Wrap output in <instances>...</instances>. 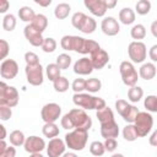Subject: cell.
I'll return each mask as SVG.
<instances>
[{"label": "cell", "mask_w": 157, "mask_h": 157, "mask_svg": "<svg viewBox=\"0 0 157 157\" xmlns=\"http://www.w3.org/2000/svg\"><path fill=\"white\" fill-rule=\"evenodd\" d=\"M70 11H71V6L67 2H60L54 9V16L58 20H64L69 16Z\"/></svg>", "instance_id": "24"}, {"label": "cell", "mask_w": 157, "mask_h": 157, "mask_svg": "<svg viewBox=\"0 0 157 157\" xmlns=\"http://www.w3.org/2000/svg\"><path fill=\"white\" fill-rule=\"evenodd\" d=\"M53 86H54V90L56 92H60V93L66 92L69 90V80L64 76H60L53 82Z\"/></svg>", "instance_id": "34"}, {"label": "cell", "mask_w": 157, "mask_h": 157, "mask_svg": "<svg viewBox=\"0 0 157 157\" xmlns=\"http://www.w3.org/2000/svg\"><path fill=\"white\" fill-rule=\"evenodd\" d=\"M23 34H25L26 39L29 42V44H32L33 47H42V44L44 42V38L42 36V32H39L37 28H34L31 23L25 27Z\"/></svg>", "instance_id": "13"}, {"label": "cell", "mask_w": 157, "mask_h": 157, "mask_svg": "<svg viewBox=\"0 0 157 157\" xmlns=\"http://www.w3.org/2000/svg\"><path fill=\"white\" fill-rule=\"evenodd\" d=\"M101 29H102V32L104 34L113 37V36H117L119 33L120 26H119L118 21L114 17L108 16V17H104L102 20V22H101Z\"/></svg>", "instance_id": "16"}, {"label": "cell", "mask_w": 157, "mask_h": 157, "mask_svg": "<svg viewBox=\"0 0 157 157\" xmlns=\"http://www.w3.org/2000/svg\"><path fill=\"white\" fill-rule=\"evenodd\" d=\"M96 28H97V22L94 21V18H92V17H88V16H87V17H86V20L83 21V23H82V26H81L80 31H81L82 33L90 34V33H93Z\"/></svg>", "instance_id": "33"}, {"label": "cell", "mask_w": 157, "mask_h": 157, "mask_svg": "<svg viewBox=\"0 0 157 157\" xmlns=\"http://www.w3.org/2000/svg\"><path fill=\"white\" fill-rule=\"evenodd\" d=\"M18 74V65L13 59H5L0 65V75L5 80H12Z\"/></svg>", "instance_id": "12"}, {"label": "cell", "mask_w": 157, "mask_h": 157, "mask_svg": "<svg viewBox=\"0 0 157 157\" xmlns=\"http://www.w3.org/2000/svg\"><path fill=\"white\" fill-rule=\"evenodd\" d=\"M119 20L123 25H131L135 21V11L130 7H124L119 11Z\"/></svg>", "instance_id": "22"}, {"label": "cell", "mask_w": 157, "mask_h": 157, "mask_svg": "<svg viewBox=\"0 0 157 157\" xmlns=\"http://www.w3.org/2000/svg\"><path fill=\"white\" fill-rule=\"evenodd\" d=\"M112 157H124V156H123L121 153H114V155H113Z\"/></svg>", "instance_id": "61"}, {"label": "cell", "mask_w": 157, "mask_h": 157, "mask_svg": "<svg viewBox=\"0 0 157 157\" xmlns=\"http://www.w3.org/2000/svg\"><path fill=\"white\" fill-rule=\"evenodd\" d=\"M90 59H91V63L93 65V69L99 70V69H103L108 64L109 55L104 49H99V50L94 52L93 54H91Z\"/></svg>", "instance_id": "18"}, {"label": "cell", "mask_w": 157, "mask_h": 157, "mask_svg": "<svg viewBox=\"0 0 157 157\" xmlns=\"http://www.w3.org/2000/svg\"><path fill=\"white\" fill-rule=\"evenodd\" d=\"M96 117H97V119L99 120L101 124H104V123H108V121H113V120H114L113 110H112L109 107H107V105H105L104 108L97 110Z\"/></svg>", "instance_id": "23"}, {"label": "cell", "mask_w": 157, "mask_h": 157, "mask_svg": "<svg viewBox=\"0 0 157 157\" xmlns=\"http://www.w3.org/2000/svg\"><path fill=\"white\" fill-rule=\"evenodd\" d=\"M9 6H10V2L7 0H0V12L1 13H5L9 10Z\"/></svg>", "instance_id": "52"}, {"label": "cell", "mask_w": 157, "mask_h": 157, "mask_svg": "<svg viewBox=\"0 0 157 157\" xmlns=\"http://www.w3.org/2000/svg\"><path fill=\"white\" fill-rule=\"evenodd\" d=\"M119 71L121 75V80L124 82V85L129 86V87H134L137 83L139 80V74L135 69V66L132 65V63L130 61H121L120 66H119Z\"/></svg>", "instance_id": "4"}, {"label": "cell", "mask_w": 157, "mask_h": 157, "mask_svg": "<svg viewBox=\"0 0 157 157\" xmlns=\"http://www.w3.org/2000/svg\"><path fill=\"white\" fill-rule=\"evenodd\" d=\"M148 142H150L151 146H156V147H157V130H155V131L151 134V136H150V139H148Z\"/></svg>", "instance_id": "53"}, {"label": "cell", "mask_w": 157, "mask_h": 157, "mask_svg": "<svg viewBox=\"0 0 157 157\" xmlns=\"http://www.w3.org/2000/svg\"><path fill=\"white\" fill-rule=\"evenodd\" d=\"M130 36L132 39H136V42H140V39H144L146 37V28L144 25L137 23L135 26H132V28L130 29Z\"/></svg>", "instance_id": "29"}, {"label": "cell", "mask_w": 157, "mask_h": 157, "mask_svg": "<svg viewBox=\"0 0 157 157\" xmlns=\"http://www.w3.org/2000/svg\"><path fill=\"white\" fill-rule=\"evenodd\" d=\"M144 107L147 109V112L157 113V96L150 94L144 101Z\"/></svg>", "instance_id": "37"}, {"label": "cell", "mask_w": 157, "mask_h": 157, "mask_svg": "<svg viewBox=\"0 0 157 157\" xmlns=\"http://www.w3.org/2000/svg\"><path fill=\"white\" fill-rule=\"evenodd\" d=\"M11 115H12V110H11L10 107H7V105H0V119L2 121L9 120L11 118Z\"/></svg>", "instance_id": "46"}, {"label": "cell", "mask_w": 157, "mask_h": 157, "mask_svg": "<svg viewBox=\"0 0 157 157\" xmlns=\"http://www.w3.org/2000/svg\"><path fill=\"white\" fill-rule=\"evenodd\" d=\"M16 27V17L12 13H7L2 18V28L7 32L13 31Z\"/></svg>", "instance_id": "35"}, {"label": "cell", "mask_w": 157, "mask_h": 157, "mask_svg": "<svg viewBox=\"0 0 157 157\" xmlns=\"http://www.w3.org/2000/svg\"><path fill=\"white\" fill-rule=\"evenodd\" d=\"M148 56L152 61L157 63V44H153L148 50Z\"/></svg>", "instance_id": "51"}, {"label": "cell", "mask_w": 157, "mask_h": 157, "mask_svg": "<svg viewBox=\"0 0 157 157\" xmlns=\"http://www.w3.org/2000/svg\"><path fill=\"white\" fill-rule=\"evenodd\" d=\"M128 53H129V58L131 59L132 63H142L146 59L147 49H146L145 43L134 40L129 44Z\"/></svg>", "instance_id": "9"}, {"label": "cell", "mask_w": 157, "mask_h": 157, "mask_svg": "<svg viewBox=\"0 0 157 157\" xmlns=\"http://www.w3.org/2000/svg\"><path fill=\"white\" fill-rule=\"evenodd\" d=\"M144 96V90L139 86H134V87H130L129 91H128V98L130 102L132 103H136L139 102Z\"/></svg>", "instance_id": "32"}, {"label": "cell", "mask_w": 157, "mask_h": 157, "mask_svg": "<svg viewBox=\"0 0 157 157\" xmlns=\"http://www.w3.org/2000/svg\"><path fill=\"white\" fill-rule=\"evenodd\" d=\"M115 5H117V1L115 0H105V6H107L108 10L115 7Z\"/></svg>", "instance_id": "56"}, {"label": "cell", "mask_w": 157, "mask_h": 157, "mask_svg": "<svg viewBox=\"0 0 157 157\" xmlns=\"http://www.w3.org/2000/svg\"><path fill=\"white\" fill-rule=\"evenodd\" d=\"M60 124H61V126H63L64 129H66V130H70V129H74V128H75L74 124H72V120H71V118H70V115H69V113H66V114L61 118Z\"/></svg>", "instance_id": "48"}, {"label": "cell", "mask_w": 157, "mask_h": 157, "mask_svg": "<svg viewBox=\"0 0 157 157\" xmlns=\"http://www.w3.org/2000/svg\"><path fill=\"white\" fill-rule=\"evenodd\" d=\"M83 4L90 10V12L97 17L104 16L108 10L105 6V0H85Z\"/></svg>", "instance_id": "17"}, {"label": "cell", "mask_w": 157, "mask_h": 157, "mask_svg": "<svg viewBox=\"0 0 157 157\" xmlns=\"http://www.w3.org/2000/svg\"><path fill=\"white\" fill-rule=\"evenodd\" d=\"M101 47L97 42L92 39H85L82 37L75 36V44H74V50L80 54H93L94 52L99 50Z\"/></svg>", "instance_id": "8"}, {"label": "cell", "mask_w": 157, "mask_h": 157, "mask_svg": "<svg viewBox=\"0 0 157 157\" xmlns=\"http://www.w3.org/2000/svg\"><path fill=\"white\" fill-rule=\"evenodd\" d=\"M18 104V92L13 86H7L4 81L0 82V105L10 108Z\"/></svg>", "instance_id": "3"}, {"label": "cell", "mask_w": 157, "mask_h": 157, "mask_svg": "<svg viewBox=\"0 0 157 157\" xmlns=\"http://www.w3.org/2000/svg\"><path fill=\"white\" fill-rule=\"evenodd\" d=\"M134 125L136 128L139 137H144L151 131V129L153 126V118L147 112H139V114L134 121Z\"/></svg>", "instance_id": "7"}, {"label": "cell", "mask_w": 157, "mask_h": 157, "mask_svg": "<svg viewBox=\"0 0 157 157\" xmlns=\"http://www.w3.org/2000/svg\"><path fill=\"white\" fill-rule=\"evenodd\" d=\"M63 157H77V156H76V153H74V152H65V153L63 155Z\"/></svg>", "instance_id": "59"}, {"label": "cell", "mask_w": 157, "mask_h": 157, "mask_svg": "<svg viewBox=\"0 0 157 157\" xmlns=\"http://www.w3.org/2000/svg\"><path fill=\"white\" fill-rule=\"evenodd\" d=\"M61 114V107L56 103H47L40 110V117L44 123H55Z\"/></svg>", "instance_id": "11"}, {"label": "cell", "mask_w": 157, "mask_h": 157, "mask_svg": "<svg viewBox=\"0 0 157 157\" xmlns=\"http://www.w3.org/2000/svg\"><path fill=\"white\" fill-rule=\"evenodd\" d=\"M10 144L15 147L17 146H21V145H25L26 142V137H25V134L21 131V130H13L12 132H10Z\"/></svg>", "instance_id": "27"}, {"label": "cell", "mask_w": 157, "mask_h": 157, "mask_svg": "<svg viewBox=\"0 0 157 157\" xmlns=\"http://www.w3.org/2000/svg\"><path fill=\"white\" fill-rule=\"evenodd\" d=\"M90 152H91L92 156H96V157L103 156L104 152H105L104 144H102L101 141H93V142L90 145Z\"/></svg>", "instance_id": "38"}, {"label": "cell", "mask_w": 157, "mask_h": 157, "mask_svg": "<svg viewBox=\"0 0 157 157\" xmlns=\"http://www.w3.org/2000/svg\"><path fill=\"white\" fill-rule=\"evenodd\" d=\"M69 115L72 120V124L75 129H82V130H88L92 126V120L90 115L85 112V109L81 108H74L69 112Z\"/></svg>", "instance_id": "6"}, {"label": "cell", "mask_w": 157, "mask_h": 157, "mask_svg": "<svg viewBox=\"0 0 157 157\" xmlns=\"http://www.w3.org/2000/svg\"><path fill=\"white\" fill-rule=\"evenodd\" d=\"M31 25H32L34 28H37L39 32L43 33V31L48 27V18H47L44 15H42V13H37L36 17L33 18V21L31 22Z\"/></svg>", "instance_id": "28"}, {"label": "cell", "mask_w": 157, "mask_h": 157, "mask_svg": "<svg viewBox=\"0 0 157 157\" xmlns=\"http://www.w3.org/2000/svg\"><path fill=\"white\" fill-rule=\"evenodd\" d=\"M101 88H102V82L99 78L92 77V78L86 80V91L94 93V92H98Z\"/></svg>", "instance_id": "36"}, {"label": "cell", "mask_w": 157, "mask_h": 157, "mask_svg": "<svg viewBox=\"0 0 157 157\" xmlns=\"http://www.w3.org/2000/svg\"><path fill=\"white\" fill-rule=\"evenodd\" d=\"M88 134L87 130L75 129L65 135V144L69 148L74 151H82L87 144Z\"/></svg>", "instance_id": "2"}, {"label": "cell", "mask_w": 157, "mask_h": 157, "mask_svg": "<svg viewBox=\"0 0 157 157\" xmlns=\"http://www.w3.org/2000/svg\"><path fill=\"white\" fill-rule=\"evenodd\" d=\"M115 109L117 112L119 113V115L128 123L132 124L139 114V109L137 107H135L134 104H130L128 103L124 99H118L115 102Z\"/></svg>", "instance_id": "5"}, {"label": "cell", "mask_w": 157, "mask_h": 157, "mask_svg": "<svg viewBox=\"0 0 157 157\" xmlns=\"http://www.w3.org/2000/svg\"><path fill=\"white\" fill-rule=\"evenodd\" d=\"M75 36H64L60 40V45L64 50H74Z\"/></svg>", "instance_id": "42"}, {"label": "cell", "mask_w": 157, "mask_h": 157, "mask_svg": "<svg viewBox=\"0 0 157 157\" xmlns=\"http://www.w3.org/2000/svg\"><path fill=\"white\" fill-rule=\"evenodd\" d=\"M61 70H65V69H67L69 66H70V64H71V56L69 55V54H65V53H63V54H59L58 56H56V63H55Z\"/></svg>", "instance_id": "40"}, {"label": "cell", "mask_w": 157, "mask_h": 157, "mask_svg": "<svg viewBox=\"0 0 157 157\" xmlns=\"http://www.w3.org/2000/svg\"><path fill=\"white\" fill-rule=\"evenodd\" d=\"M25 72H26L27 82L29 85H32V86H40L43 83L44 75H43V67H42L40 64L33 65V66L26 65Z\"/></svg>", "instance_id": "10"}, {"label": "cell", "mask_w": 157, "mask_h": 157, "mask_svg": "<svg viewBox=\"0 0 157 157\" xmlns=\"http://www.w3.org/2000/svg\"><path fill=\"white\" fill-rule=\"evenodd\" d=\"M34 2L39 6H49L52 4V0H45V1H40V0H34Z\"/></svg>", "instance_id": "55"}, {"label": "cell", "mask_w": 157, "mask_h": 157, "mask_svg": "<svg viewBox=\"0 0 157 157\" xmlns=\"http://www.w3.org/2000/svg\"><path fill=\"white\" fill-rule=\"evenodd\" d=\"M72 102L81 109H96L99 110L105 107V101L99 97L91 96L88 93H75L72 96Z\"/></svg>", "instance_id": "1"}, {"label": "cell", "mask_w": 157, "mask_h": 157, "mask_svg": "<svg viewBox=\"0 0 157 157\" xmlns=\"http://www.w3.org/2000/svg\"><path fill=\"white\" fill-rule=\"evenodd\" d=\"M71 87L75 93H82L83 90H86V80L83 78H75L71 83Z\"/></svg>", "instance_id": "44"}, {"label": "cell", "mask_w": 157, "mask_h": 157, "mask_svg": "<svg viewBox=\"0 0 157 157\" xmlns=\"http://www.w3.org/2000/svg\"><path fill=\"white\" fill-rule=\"evenodd\" d=\"M86 17H87V15H85L83 12H75V13L72 15V17H71V23H72V26H74L76 29L80 31V28H81L83 21L86 20Z\"/></svg>", "instance_id": "41"}, {"label": "cell", "mask_w": 157, "mask_h": 157, "mask_svg": "<svg viewBox=\"0 0 157 157\" xmlns=\"http://www.w3.org/2000/svg\"><path fill=\"white\" fill-rule=\"evenodd\" d=\"M18 17L23 22H29L31 23L33 21V18L36 17V13H34V10L32 7H29V6H22L18 10Z\"/></svg>", "instance_id": "25"}, {"label": "cell", "mask_w": 157, "mask_h": 157, "mask_svg": "<svg viewBox=\"0 0 157 157\" xmlns=\"http://www.w3.org/2000/svg\"><path fill=\"white\" fill-rule=\"evenodd\" d=\"M60 71L61 69L56 65V64H48L47 67H45V74H47V77L50 80V81H55L58 77H60Z\"/></svg>", "instance_id": "31"}, {"label": "cell", "mask_w": 157, "mask_h": 157, "mask_svg": "<svg viewBox=\"0 0 157 157\" xmlns=\"http://www.w3.org/2000/svg\"><path fill=\"white\" fill-rule=\"evenodd\" d=\"M7 148V145H6V142L4 141V140H1V142H0V156L5 152V150Z\"/></svg>", "instance_id": "57"}, {"label": "cell", "mask_w": 157, "mask_h": 157, "mask_svg": "<svg viewBox=\"0 0 157 157\" xmlns=\"http://www.w3.org/2000/svg\"><path fill=\"white\" fill-rule=\"evenodd\" d=\"M101 135L104 139H115V137H118V135H119V126L115 123V120L101 124Z\"/></svg>", "instance_id": "19"}, {"label": "cell", "mask_w": 157, "mask_h": 157, "mask_svg": "<svg viewBox=\"0 0 157 157\" xmlns=\"http://www.w3.org/2000/svg\"><path fill=\"white\" fill-rule=\"evenodd\" d=\"M0 130H1V140H5V137H6V129H5V126L4 125H0Z\"/></svg>", "instance_id": "58"}, {"label": "cell", "mask_w": 157, "mask_h": 157, "mask_svg": "<svg viewBox=\"0 0 157 157\" xmlns=\"http://www.w3.org/2000/svg\"><path fill=\"white\" fill-rule=\"evenodd\" d=\"M93 71V65L91 63V59L88 58H81L74 64V72L78 75H90Z\"/></svg>", "instance_id": "20"}, {"label": "cell", "mask_w": 157, "mask_h": 157, "mask_svg": "<svg viewBox=\"0 0 157 157\" xmlns=\"http://www.w3.org/2000/svg\"><path fill=\"white\" fill-rule=\"evenodd\" d=\"M123 137L126 141H135L139 137V134L136 131V128L134 124H128L124 129H123Z\"/></svg>", "instance_id": "30"}, {"label": "cell", "mask_w": 157, "mask_h": 157, "mask_svg": "<svg viewBox=\"0 0 157 157\" xmlns=\"http://www.w3.org/2000/svg\"><path fill=\"white\" fill-rule=\"evenodd\" d=\"M151 33L153 37L157 38V20H155L152 23H151Z\"/></svg>", "instance_id": "54"}, {"label": "cell", "mask_w": 157, "mask_h": 157, "mask_svg": "<svg viewBox=\"0 0 157 157\" xmlns=\"http://www.w3.org/2000/svg\"><path fill=\"white\" fill-rule=\"evenodd\" d=\"M29 157H44L43 155H40V153H32Z\"/></svg>", "instance_id": "60"}, {"label": "cell", "mask_w": 157, "mask_h": 157, "mask_svg": "<svg viewBox=\"0 0 157 157\" xmlns=\"http://www.w3.org/2000/svg\"><path fill=\"white\" fill-rule=\"evenodd\" d=\"M25 150L26 152L28 153H40L44 148H45V142L42 137L39 136H29L26 139V142H25Z\"/></svg>", "instance_id": "14"}, {"label": "cell", "mask_w": 157, "mask_h": 157, "mask_svg": "<svg viewBox=\"0 0 157 157\" xmlns=\"http://www.w3.org/2000/svg\"><path fill=\"white\" fill-rule=\"evenodd\" d=\"M15 156H16V148H15V146L11 145V146H7V148L0 157H15Z\"/></svg>", "instance_id": "50"}, {"label": "cell", "mask_w": 157, "mask_h": 157, "mask_svg": "<svg viewBox=\"0 0 157 157\" xmlns=\"http://www.w3.org/2000/svg\"><path fill=\"white\" fill-rule=\"evenodd\" d=\"M10 52V45L5 39H0V59H4L7 56Z\"/></svg>", "instance_id": "47"}, {"label": "cell", "mask_w": 157, "mask_h": 157, "mask_svg": "<svg viewBox=\"0 0 157 157\" xmlns=\"http://www.w3.org/2000/svg\"><path fill=\"white\" fill-rule=\"evenodd\" d=\"M104 147H105V151L108 152H114L115 148L118 147V142L115 139H105L104 141Z\"/></svg>", "instance_id": "49"}, {"label": "cell", "mask_w": 157, "mask_h": 157, "mask_svg": "<svg viewBox=\"0 0 157 157\" xmlns=\"http://www.w3.org/2000/svg\"><path fill=\"white\" fill-rule=\"evenodd\" d=\"M25 61H26L27 65L33 66V65H38V64H39V58H38V55H37L36 53H33V52H27V53L25 54Z\"/></svg>", "instance_id": "45"}, {"label": "cell", "mask_w": 157, "mask_h": 157, "mask_svg": "<svg viewBox=\"0 0 157 157\" xmlns=\"http://www.w3.org/2000/svg\"><path fill=\"white\" fill-rule=\"evenodd\" d=\"M156 66L153 63H145L141 65L140 70H139V76L146 81L152 80L156 76Z\"/></svg>", "instance_id": "21"}, {"label": "cell", "mask_w": 157, "mask_h": 157, "mask_svg": "<svg viewBox=\"0 0 157 157\" xmlns=\"http://www.w3.org/2000/svg\"><path fill=\"white\" fill-rule=\"evenodd\" d=\"M42 49L45 53H53L56 49V40L54 38H50V37L44 38V42L42 44Z\"/></svg>", "instance_id": "43"}, {"label": "cell", "mask_w": 157, "mask_h": 157, "mask_svg": "<svg viewBox=\"0 0 157 157\" xmlns=\"http://www.w3.org/2000/svg\"><path fill=\"white\" fill-rule=\"evenodd\" d=\"M135 10L139 15H147L151 10V2L148 0H139L135 5Z\"/></svg>", "instance_id": "39"}, {"label": "cell", "mask_w": 157, "mask_h": 157, "mask_svg": "<svg viewBox=\"0 0 157 157\" xmlns=\"http://www.w3.org/2000/svg\"><path fill=\"white\" fill-rule=\"evenodd\" d=\"M42 132L45 137L54 139L59 135V128L58 125H55V123H45L42 128Z\"/></svg>", "instance_id": "26"}, {"label": "cell", "mask_w": 157, "mask_h": 157, "mask_svg": "<svg viewBox=\"0 0 157 157\" xmlns=\"http://www.w3.org/2000/svg\"><path fill=\"white\" fill-rule=\"evenodd\" d=\"M66 144L59 139V137H54L49 141L48 146H47V153H48V157H60L65 153V146Z\"/></svg>", "instance_id": "15"}]
</instances>
